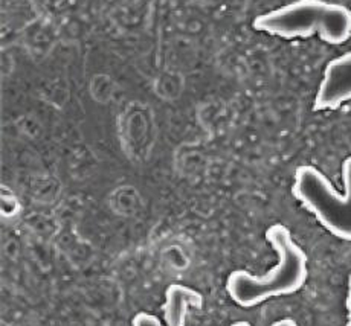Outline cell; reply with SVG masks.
Segmentation results:
<instances>
[{"mask_svg":"<svg viewBox=\"0 0 351 326\" xmlns=\"http://www.w3.org/2000/svg\"><path fill=\"white\" fill-rule=\"evenodd\" d=\"M266 240L278 256V264L263 276H254L246 270H235L226 279L229 297L243 308L256 307L272 297L293 294L307 281V255L295 242L285 224L269 227Z\"/></svg>","mask_w":351,"mask_h":326,"instance_id":"obj_1","label":"cell"},{"mask_svg":"<svg viewBox=\"0 0 351 326\" xmlns=\"http://www.w3.org/2000/svg\"><path fill=\"white\" fill-rule=\"evenodd\" d=\"M254 29L285 40L310 38L339 46L351 37V10L327 0H295L254 20Z\"/></svg>","mask_w":351,"mask_h":326,"instance_id":"obj_2","label":"cell"},{"mask_svg":"<svg viewBox=\"0 0 351 326\" xmlns=\"http://www.w3.org/2000/svg\"><path fill=\"white\" fill-rule=\"evenodd\" d=\"M348 101H351V51L328 61L313 101V110H337Z\"/></svg>","mask_w":351,"mask_h":326,"instance_id":"obj_3","label":"cell"},{"mask_svg":"<svg viewBox=\"0 0 351 326\" xmlns=\"http://www.w3.org/2000/svg\"><path fill=\"white\" fill-rule=\"evenodd\" d=\"M204 307V296L197 290L173 284L165 291L164 317L168 326H185L188 308Z\"/></svg>","mask_w":351,"mask_h":326,"instance_id":"obj_4","label":"cell"},{"mask_svg":"<svg viewBox=\"0 0 351 326\" xmlns=\"http://www.w3.org/2000/svg\"><path fill=\"white\" fill-rule=\"evenodd\" d=\"M20 210L19 200L14 194L10 192V189L2 188V215L3 216H14Z\"/></svg>","mask_w":351,"mask_h":326,"instance_id":"obj_5","label":"cell"},{"mask_svg":"<svg viewBox=\"0 0 351 326\" xmlns=\"http://www.w3.org/2000/svg\"><path fill=\"white\" fill-rule=\"evenodd\" d=\"M132 326H162V323L156 316L148 314V312H139L133 317Z\"/></svg>","mask_w":351,"mask_h":326,"instance_id":"obj_6","label":"cell"},{"mask_svg":"<svg viewBox=\"0 0 351 326\" xmlns=\"http://www.w3.org/2000/svg\"><path fill=\"white\" fill-rule=\"evenodd\" d=\"M347 311H348V322L346 326H351V275L348 277V291H347Z\"/></svg>","mask_w":351,"mask_h":326,"instance_id":"obj_7","label":"cell"},{"mask_svg":"<svg viewBox=\"0 0 351 326\" xmlns=\"http://www.w3.org/2000/svg\"><path fill=\"white\" fill-rule=\"evenodd\" d=\"M272 326H300L293 318H281V321L275 322Z\"/></svg>","mask_w":351,"mask_h":326,"instance_id":"obj_8","label":"cell"},{"mask_svg":"<svg viewBox=\"0 0 351 326\" xmlns=\"http://www.w3.org/2000/svg\"><path fill=\"white\" fill-rule=\"evenodd\" d=\"M231 326H251V323L246 322V321H240V322H235V323H232Z\"/></svg>","mask_w":351,"mask_h":326,"instance_id":"obj_9","label":"cell"}]
</instances>
